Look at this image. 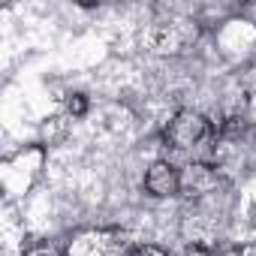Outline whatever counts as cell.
I'll return each instance as SVG.
<instances>
[{
    "mask_svg": "<svg viewBox=\"0 0 256 256\" xmlns=\"http://www.w3.org/2000/svg\"><path fill=\"white\" fill-rule=\"evenodd\" d=\"M136 241L118 226H88L66 238L64 256H133Z\"/></svg>",
    "mask_w": 256,
    "mask_h": 256,
    "instance_id": "cell-1",
    "label": "cell"
},
{
    "mask_svg": "<svg viewBox=\"0 0 256 256\" xmlns=\"http://www.w3.org/2000/svg\"><path fill=\"white\" fill-rule=\"evenodd\" d=\"M211 120L202 112L193 108H181L178 114H172V120L163 126V145L172 151H193L202 142L211 139Z\"/></svg>",
    "mask_w": 256,
    "mask_h": 256,
    "instance_id": "cell-2",
    "label": "cell"
},
{
    "mask_svg": "<svg viewBox=\"0 0 256 256\" xmlns=\"http://www.w3.org/2000/svg\"><path fill=\"white\" fill-rule=\"evenodd\" d=\"M220 190V172L211 163H190L181 169V196L190 202H205L214 199Z\"/></svg>",
    "mask_w": 256,
    "mask_h": 256,
    "instance_id": "cell-3",
    "label": "cell"
},
{
    "mask_svg": "<svg viewBox=\"0 0 256 256\" xmlns=\"http://www.w3.org/2000/svg\"><path fill=\"white\" fill-rule=\"evenodd\" d=\"M193 40H196V24L187 22V18L160 22V24L154 28V36H151L154 52H160V54H178V52H184Z\"/></svg>",
    "mask_w": 256,
    "mask_h": 256,
    "instance_id": "cell-4",
    "label": "cell"
},
{
    "mask_svg": "<svg viewBox=\"0 0 256 256\" xmlns=\"http://www.w3.org/2000/svg\"><path fill=\"white\" fill-rule=\"evenodd\" d=\"M145 193L154 199H172L181 193V169L169 160H154L145 172Z\"/></svg>",
    "mask_w": 256,
    "mask_h": 256,
    "instance_id": "cell-5",
    "label": "cell"
},
{
    "mask_svg": "<svg viewBox=\"0 0 256 256\" xmlns=\"http://www.w3.org/2000/svg\"><path fill=\"white\" fill-rule=\"evenodd\" d=\"M18 256H64V250H58L52 241H30L22 247Z\"/></svg>",
    "mask_w": 256,
    "mask_h": 256,
    "instance_id": "cell-6",
    "label": "cell"
},
{
    "mask_svg": "<svg viewBox=\"0 0 256 256\" xmlns=\"http://www.w3.org/2000/svg\"><path fill=\"white\" fill-rule=\"evenodd\" d=\"M66 114L70 118H84L88 114V96L84 94H70L66 96Z\"/></svg>",
    "mask_w": 256,
    "mask_h": 256,
    "instance_id": "cell-7",
    "label": "cell"
},
{
    "mask_svg": "<svg viewBox=\"0 0 256 256\" xmlns=\"http://www.w3.org/2000/svg\"><path fill=\"white\" fill-rule=\"evenodd\" d=\"M133 256H169V253L163 247H157V244H145V247H136Z\"/></svg>",
    "mask_w": 256,
    "mask_h": 256,
    "instance_id": "cell-8",
    "label": "cell"
}]
</instances>
